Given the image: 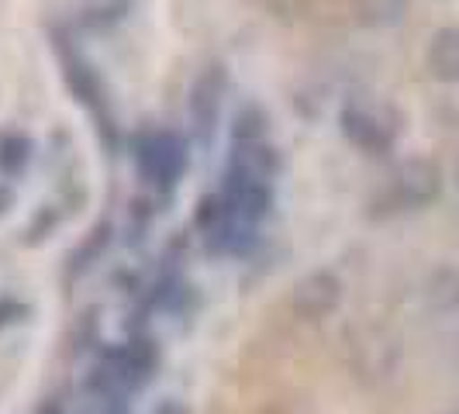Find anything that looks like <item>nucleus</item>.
<instances>
[{"label":"nucleus","mask_w":459,"mask_h":414,"mask_svg":"<svg viewBox=\"0 0 459 414\" xmlns=\"http://www.w3.org/2000/svg\"><path fill=\"white\" fill-rule=\"evenodd\" d=\"M356 7H359V14L367 18V22H394V18H401V11H404V4L408 0H352Z\"/></svg>","instance_id":"nucleus-6"},{"label":"nucleus","mask_w":459,"mask_h":414,"mask_svg":"<svg viewBox=\"0 0 459 414\" xmlns=\"http://www.w3.org/2000/svg\"><path fill=\"white\" fill-rule=\"evenodd\" d=\"M429 300H432V307L438 311H456L459 307V270H449V266H442L432 273L429 280Z\"/></svg>","instance_id":"nucleus-5"},{"label":"nucleus","mask_w":459,"mask_h":414,"mask_svg":"<svg viewBox=\"0 0 459 414\" xmlns=\"http://www.w3.org/2000/svg\"><path fill=\"white\" fill-rule=\"evenodd\" d=\"M438 186H442V173L432 160L418 156V160H408L401 166V190L411 204H429L438 194Z\"/></svg>","instance_id":"nucleus-2"},{"label":"nucleus","mask_w":459,"mask_h":414,"mask_svg":"<svg viewBox=\"0 0 459 414\" xmlns=\"http://www.w3.org/2000/svg\"><path fill=\"white\" fill-rule=\"evenodd\" d=\"M342 300V283L335 273H307L294 287V311L300 318H325L328 311H335Z\"/></svg>","instance_id":"nucleus-1"},{"label":"nucleus","mask_w":459,"mask_h":414,"mask_svg":"<svg viewBox=\"0 0 459 414\" xmlns=\"http://www.w3.org/2000/svg\"><path fill=\"white\" fill-rule=\"evenodd\" d=\"M429 69L446 83H459V28H442L429 46Z\"/></svg>","instance_id":"nucleus-3"},{"label":"nucleus","mask_w":459,"mask_h":414,"mask_svg":"<svg viewBox=\"0 0 459 414\" xmlns=\"http://www.w3.org/2000/svg\"><path fill=\"white\" fill-rule=\"evenodd\" d=\"M349 135L363 145H387L394 138V125L380 108H349Z\"/></svg>","instance_id":"nucleus-4"}]
</instances>
